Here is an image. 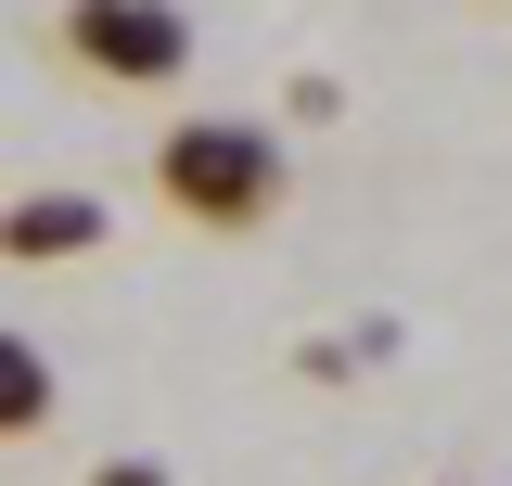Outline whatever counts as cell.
<instances>
[{
	"mask_svg": "<svg viewBox=\"0 0 512 486\" xmlns=\"http://www.w3.org/2000/svg\"><path fill=\"white\" fill-rule=\"evenodd\" d=\"M64 64L103 90H180L192 77V13L180 0H64Z\"/></svg>",
	"mask_w": 512,
	"mask_h": 486,
	"instance_id": "obj_2",
	"label": "cell"
},
{
	"mask_svg": "<svg viewBox=\"0 0 512 486\" xmlns=\"http://www.w3.org/2000/svg\"><path fill=\"white\" fill-rule=\"evenodd\" d=\"M90 243H103V205H90V192H26V205H0V256H13V269L90 256Z\"/></svg>",
	"mask_w": 512,
	"mask_h": 486,
	"instance_id": "obj_3",
	"label": "cell"
},
{
	"mask_svg": "<svg viewBox=\"0 0 512 486\" xmlns=\"http://www.w3.org/2000/svg\"><path fill=\"white\" fill-rule=\"evenodd\" d=\"M90 486H167V461H141V448H116V461H90Z\"/></svg>",
	"mask_w": 512,
	"mask_h": 486,
	"instance_id": "obj_5",
	"label": "cell"
},
{
	"mask_svg": "<svg viewBox=\"0 0 512 486\" xmlns=\"http://www.w3.org/2000/svg\"><path fill=\"white\" fill-rule=\"evenodd\" d=\"M64 410V384H52V359L26 346V333H0V448H26V435Z\"/></svg>",
	"mask_w": 512,
	"mask_h": 486,
	"instance_id": "obj_4",
	"label": "cell"
},
{
	"mask_svg": "<svg viewBox=\"0 0 512 486\" xmlns=\"http://www.w3.org/2000/svg\"><path fill=\"white\" fill-rule=\"evenodd\" d=\"M154 192L192 231H269L282 218V141L256 116H180L154 141Z\"/></svg>",
	"mask_w": 512,
	"mask_h": 486,
	"instance_id": "obj_1",
	"label": "cell"
},
{
	"mask_svg": "<svg viewBox=\"0 0 512 486\" xmlns=\"http://www.w3.org/2000/svg\"><path fill=\"white\" fill-rule=\"evenodd\" d=\"M448 486H461V474H448Z\"/></svg>",
	"mask_w": 512,
	"mask_h": 486,
	"instance_id": "obj_6",
	"label": "cell"
}]
</instances>
